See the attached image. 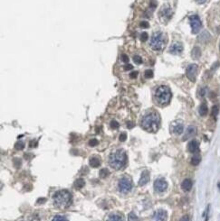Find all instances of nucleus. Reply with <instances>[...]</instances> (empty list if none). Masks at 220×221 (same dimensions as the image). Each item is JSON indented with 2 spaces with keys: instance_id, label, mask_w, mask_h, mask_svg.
Listing matches in <instances>:
<instances>
[{
  "instance_id": "f257e3e1",
  "label": "nucleus",
  "mask_w": 220,
  "mask_h": 221,
  "mask_svg": "<svg viewBox=\"0 0 220 221\" xmlns=\"http://www.w3.org/2000/svg\"><path fill=\"white\" fill-rule=\"evenodd\" d=\"M160 125V116L157 112H150L143 116L141 120V126L144 130L149 133L157 132Z\"/></svg>"
},
{
  "instance_id": "f03ea898",
  "label": "nucleus",
  "mask_w": 220,
  "mask_h": 221,
  "mask_svg": "<svg viewBox=\"0 0 220 221\" xmlns=\"http://www.w3.org/2000/svg\"><path fill=\"white\" fill-rule=\"evenodd\" d=\"M72 201H73V196L66 189L59 190L53 195V204L57 209H60V210L67 209L72 204Z\"/></svg>"
},
{
  "instance_id": "7ed1b4c3",
  "label": "nucleus",
  "mask_w": 220,
  "mask_h": 221,
  "mask_svg": "<svg viewBox=\"0 0 220 221\" xmlns=\"http://www.w3.org/2000/svg\"><path fill=\"white\" fill-rule=\"evenodd\" d=\"M127 162V154L124 151L118 150L115 153L112 154L109 158V163L111 167L114 170H120L125 166Z\"/></svg>"
},
{
  "instance_id": "20e7f679",
  "label": "nucleus",
  "mask_w": 220,
  "mask_h": 221,
  "mask_svg": "<svg viewBox=\"0 0 220 221\" xmlns=\"http://www.w3.org/2000/svg\"><path fill=\"white\" fill-rule=\"evenodd\" d=\"M171 91L167 86H159L155 91V98L158 104L161 106L168 105L171 99Z\"/></svg>"
},
{
  "instance_id": "39448f33",
  "label": "nucleus",
  "mask_w": 220,
  "mask_h": 221,
  "mask_svg": "<svg viewBox=\"0 0 220 221\" xmlns=\"http://www.w3.org/2000/svg\"><path fill=\"white\" fill-rule=\"evenodd\" d=\"M166 46V39L165 35L161 32H154L150 39V47L154 51H162Z\"/></svg>"
},
{
  "instance_id": "423d86ee",
  "label": "nucleus",
  "mask_w": 220,
  "mask_h": 221,
  "mask_svg": "<svg viewBox=\"0 0 220 221\" xmlns=\"http://www.w3.org/2000/svg\"><path fill=\"white\" fill-rule=\"evenodd\" d=\"M132 188V181L129 176H124L119 180V189L121 192H129Z\"/></svg>"
},
{
  "instance_id": "0eeeda50",
  "label": "nucleus",
  "mask_w": 220,
  "mask_h": 221,
  "mask_svg": "<svg viewBox=\"0 0 220 221\" xmlns=\"http://www.w3.org/2000/svg\"><path fill=\"white\" fill-rule=\"evenodd\" d=\"M189 23H190V26L192 29V32L193 33H198L201 27H202V23L201 20L199 18V15H193L189 16Z\"/></svg>"
},
{
  "instance_id": "6e6552de",
  "label": "nucleus",
  "mask_w": 220,
  "mask_h": 221,
  "mask_svg": "<svg viewBox=\"0 0 220 221\" xmlns=\"http://www.w3.org/2000/svg\"><path fill=\"white\" fill-rule=\"evenodd\" d=\"M172 14H173L172 10H171V8L168 6H163L161 7L160 11H159V13H158L160 20L162 22H164V23H167L171 18Z\"/></svg>"
},
{
  "instance_id": "1a4fd4ad",
  "label": "nucleus",
  "mask_w": 220,
  "mask_h": 221,
  "mask_svg": "<svg viewBox=\"0 0 220 221\" xmlns=\"http://www.w3.org/2000/svg\"><path fill=\"white\" fill-rule=\"evenodd\" d=\"M197 74H198V66L197 64H190L189 67L187 68V77L189 80L191 81H195L196 78H197Z\"/></svg>"
},
{
  "instance_id": "9d476101",
  "label": "nucleus",
  "mask_w": 220,
  "mask_h": 221,
  "mask_svg": "<svg viewBox=\"0 0 220 221\" xmlns=\"http://www.w3.org/2000/svg\"><path fill=\"white\" fill-rule=\"evenodd\" d=\"M168 188V182L163 179V178H159L155 180L154 182V189L157 192H163L165 191Z\"/></svg>"
},
{
  "instance_id": "9b49d317",
  "label": "nucleus",
  "mask_w": 220,
  "mask_h": 221,
  "mask_svg": "<svg viewBox=\"0 0 220 221\" xmlns=\"http://www.w3.org/2000/svg\"><path fill=\"white\" fill-rule=\"evenodd\" d=\"M168 219V213L166 210H158L156 212H154L152 216V221H167Z\"/></svg>"
},
{
  "instance_id": "f8f14e48",
  "label": "nucleus",
  "mask_w": 220,
  "mask_h": 221,
  "mask_svg": "<svg viewBox=\"0 0 220 221\" xmlns=\"http://www.w3.org/2000/svg\"><path fill=\"white\" fill-rule=\"evenodd\" d=\"M184 130V126L180 121L173 122L171 125V132L174 135H181Z\"/></svg>"
},
{
  "instance_id": "ddd939ff",
  "label": "nucleus",
  "mask_w": 220,
  "mask_h": 221,
  "mask_svg": "<svg viewBox=\"0 0 220 221\" xmlns=\"http://www.w3.org/2000/svg\"><path fill=\"white\" fill-rule=\"evenodd\" d=\"M183 51V45L180 42H174L170 48H169V53L174 55H178L182 53Z\"/></svg>"
},
{
  "instance_id": "4468645a",
  "label": "nucleus",
  "mask_w": 220,
  "mask_h": 221,
  "mask_svg": "<svg viewBox=\"0 0 220 221\" xmlns=\"http://www.w3.org/2000/svg\"><path fill=\"white\" fill-rule=\"evenodd\" d=\"M188 150L189 152L192 154H197L199 152V144L198 141L196 140H192L190 141L188 145Z\"/></svg>"
},
{
  "instance_id": "2eb2a0df",
  "label": "nucleus",
  "mask_w": 220,
  "mask_h": 221,
  "mask_svg": "<svg viewBox=\"0 0 220 221\" xmlns=\"http://www.w3.org/2000/svg\"><path fill=\"white\" fill-rule=\"evenodd\" d=\"M196 133H197V129H196L195 126H189V127L187 128V130H186L185 136H184V137H183V140H188V139L190 138V137L194 136L196 135Z\"/></svg>"
},
{
  "instance_id": "dca6fc26",
  "label": "nucleus",
  "mask_w": 220,
  "mask_h": 221,
  "mask_svg": "<svg viewBox=\"0 0 220 221\" xmlns=\"http://www.w3.org/2000/svg\"><path fill=\"white\" fill-rule=\"evenodd\" d=\"M149 171H144L141 173L140 179L139 180V185L143 186V185H145L149 182Z\"/></svg>"
},
{
  "instance_id": "f3484780",
  "label": "nucleus",
  "mask_w": 220,
  "mask_h": 221,
  "mask_svg": "<svg viewBox=\"0 0 220 221\" xmlns=\"http://www.w3.org/2000/svg\"><path fill=\"white\" fill-rule=\"evenodd\" d=\"M181 188L184 191H189L190 189H192V181L191 180L186 179L184 180L181 183Z\"/></svg>"
},
{
  "instance_id": "a211bd4d",
  "label": "nucleus",
  "mask_w": 220,
  "mask_h": 221,
  "mask_svg": "<svg viewBox=\"0 0 220 221\" xmlns=\"http://www.w3.org/2000/svg\"><path fill=\"white\" fill-rule=\"evenodd\" d=\"M199 115L201 116H205L208 115V112H209V107H208V105H207V103H202L201 105H200V106H199Z\"/></svg>"
},
{
  "instance_id": "6ab92c4d",
  "label": "nucleus",
  "mask_w": 220,
  "mask_h": 221,
  "mask_svg": "<svg viewBox=\"0 0 220 221\" xmlns=\"http://www.w3.org/2000/svg\"><path fill=\"white\" fill-rule=\"evenodd\" d=\"M90 165L93 167V168H97L101 165V160L98 157H92L90 159Z\"/></svg>"
},
{
  "instance_id": "aec40b11",
  "label": "nucleus",
  "mask_w": 220,
  "mask_h": 221,
  "mask_svg": "<svg viewBox=\"0 0 220 221\" xmlns=\"http://www.w3.org/2000/svg\"><path fill=\"white\" fill-rule=\"evenodd\" d=\"M85 184V181L84 179L82 178H79L74 181V188L75 189H82Z\"/></svg>"
},
{
  "instance_id": "412c9836",
  "label": "nucleus",
  "mask_w": 220,
  "mask_h": 221,
  "mask_svg": "<svg viewBox=\"0 0 220 221\" xmlns=\"http://www.w3.org/2000/svg\"><path fill=\"white\" fill-rule=\"evenodd\" d=\"M200 162H201V156L199 155V154H195L193 157L191 158V164H192V165H194V166H197V165H199Z\"/></svg>"
},
{
  "instance_id": "4be33fe9",
  "label": "nucleus",
  "mask_w": 220,
  "mask_h": 221,
  "mask_svg": "<svg viewBox=\"0 0 220 221\" xmlns=\"http://www.w3.org/2000/svg\"><path fill=\"white\" fill-rule=\"evenodd\" d=\"M191 55H192V58L193 59H199V57L201 56V51L199 49V47H194V49L192 50V53H191Z\"/></svg>"
},
{
  "instance_id": "5701e85b",
  "label": "nucleus",
  "mask_w": 220,
  "mask_h": 221,
  "mask_svg": "<svg viewBox=\"0 0 220 221\" xmlns=\"http://www.w3.org/2000/svg\"><path fill=\"white\" fill-rule=\"evenodd\" d=\"M107 221H124V219L120 215H112L108 218Z\"/></svg>"
},
{
  "instance_id": "b1692460",
  "label": "nucleus",
  "mask_w": 220,
  "mask_h": 221,
  "mask_svg": "<svg viewBox=\"0 0 220 221\" xmlns=\"http://www.w3.org/2000/svg\"><path fill=\"white\" fill-rule=\"evenodd\" d=\"M109 174H110V172H109V171H108L107 169H102V170L100 171V173H99L100 177L103 178V179H104V178H106V177H108Z\"/></svg>"
},
{
  "instance_id": "393cba45",
  "label": "nucleus",
  "mask_w": 220,
  "mask_h": 221,
  "mask_svg": "<svg viewBox=\"0 0 220 221\" xmlns=\"http://www.w3.org/2000/svg\"><path fill=\"white\" fill-rule=\"evenodd\" d=\"M128 221H140L139 218L137 217V215L133 212H131L128 216Z\"/></svg>"
},
{
  "instance_id": "a878e982",
  "label": "nucleus",
  "mask_w": 220,
  "mask_h": 221,
  "mask_svg": "<svg viewBox=\"0 0 220 221\" xmlns=\"http://www.w3.org/2000/svg\"><path fill=\"white\" fill-rule=\"evenodd\" d=\"M218 115V106L215 105L212 107V116L216 118Z\"/></svg>"
},
{
  "instance_id": "bb28decb",
  "label": "nucleus",
  "mask_w": 220,
  "mask_h": 221,
  "mask_svg": "<svg viewBox=\"0 0 220 221\" xmlns=\"http://www.w3.org/2000/svg\"><path fill=\"white\" fill-rule=\"evenodd\" d=\"M133 62H134V63H136V64H141V63H142V59H141V57L139 56V55H134V56H133Z\"/></svg>"
},
{
  "instance_id": "cd10ccee",
  "label": "nucleus",
  "mask_w": 220,
  "mask_h": 221,
  "mask_svg": "<svg viewBox=\"0 0 220 221\" xmlns=\"http://www.w3.org/2000/svg\"><path fill=\"white\" fill-rule=\"evenodd\" d=\"M15 147H16V150H23L24 149V147H25V144L23 143V142H17L16 145H15Z\"/></svg>"
},
{
  "instance_id": "c85d7f7f",
  "label": "nucleus",
  "mask_w": 220,
  "mask_h": 221,
  "mask_svg": "<svg viewBox=\"0 0 220 221\" xmlns=\"http://www.w3.org/2000/svg\"><path fill=\"white\" fill-rule=\"evenodd\" d=\"M153 77V72L151 70H147L145 72V78L146 79H151Z\"/></svg>"
},
{
  "instance_id": "c756f323",
  "label": "nucleus",
  "mask_w": 220,
  "mask_h": 221,
  "mask_svg": "<svg viewBox=\"0 0 220 221\" xmlns=\"http://www.w3.org/2000/svg\"><path fill=\"white\" fill-rule=\"evenodd\" d=\"M148 38H149V35H148V33H147L146 32H142L140 34V41L141 42H146L147 40H148Z\"/></svg>"
},
{
  "instance_id": "7c9ffc66",
  "label": "nucleus",
  "mask_w": 220,
  "mask_h": 221,
  "mask_svg": "<svg viewBox=\"0 0 220 221\" xmlns=\"http://www.w3.org/2000/svg\"><path fill=\"white\" fill-rule=\"evenodd\" d=\"M52 221H68L64 217H62V216H55L53 219Z\"/></svg>"
},
{
  "instance_id": "2f4dec72",
  "label": "nucleus",
  "mask_w": 220,
  "mask_h": 221,
  "mask_svg": "<svg viewBox=\"0 0 220 221\" xmlns=\"http://www.w3.org/2000/svg\"><path fill=\"white\" fill-rule=\"evenodd\" d=\"M119 123L117 122V121H115V120H112V123H111V126H112V128H113V129H117L118 127H119Z\"/></svg>"
},
{
  "instance_id": "473e14b6",
  "label": "nucleus",
  "mask_w": 220,
  "mask_h": 221,
  "mask_svg": "<svg viewBox=\"0 0 220 221\" xmlns=\"http://www.w3.org/2000/svg\"><path fill=\"white\" fill-rule=\"evenodd\" d=\"M97 145H98V141L96 139H92L89 141V145H91V146H95Z\"/></svg>"
},
{
  "instance_id": "72a5a7b5",
  "label": "nucleus",
  "mask_w": 220,
  "mask_h": 221,
  "mask_svg": "<svg viewBox=\"0 0 220 221\" xmlns=\"http://www.w3.org/2000/svg\"><path fill=\"white\" fill-rule=\"evenodd\" d=\"M140 27L141 28H148L149 26V23L148 22H146V21H142L140 24Z\"/></svg>"
},
{
  "instance_id": "f704fd0d",
  "label": "nucleus",
  "mask_w": 220,
  "mask_h": 221,
  "mask_svg": "<svg viewBox=\"0 0 220 221\" xmlns=\"http://www.w3.org/2000/svg\"><path fill=\"white\" fill-rule=\"evenodd\" d=\"M206 93H207V88H203V89H201L200 91H199V96H200V97H204V96L206 95Z\"/></svg>"
},
{
  "instance_id": "c9c22d12",
  "label": "nucleus",
  "mask_w": 220,
  "mask_h": 221,
  "mask_svg": "<svg viewBox=\"0 0 220 221\" xmlns=\"http://www.w3.org/2000/svg\"><path fill=\"white\" fill-rule=\"evenodd\" d=\"M126 139H127V135H126L125 133H122V134L120 136V141H121V142H124Z\"/></svg>"
},
{
  "instance_id": "e433bc0d",
  "label": "nucleus",
  "mask_w": 220,
  "mask_h": 221,
  "mask_svg": "<svg viewBox=\"0 0 220 221\" xmlns=\"http://www.w3.org/2000/svg\"><path fill=\"white\" fill-rule=\"evenodd\" d=\"M121 61H122V62H125V63H127V62L129 61V57H128L126 54H124V53H123V54H121Z\"/></svg>"
},
{
  "instance_id": "4c0bfd02",
  "label": "nucleus",
  "mask_w": 220,
  "mask_h": 221,
  "mask_svg": "<svg viewBox=\"0 0 220 221\" xmlns=\"http://www.w3.org/2000/svg\"><path fill=\"white\" fill-rule=\"evenodd\" d=\"M156 6H157V2L154 1V0H151V1H150V7H151L152 9H154V8L156 7Z\"/></svg>"
},
{
  "instance_id": "58836bf2",
  "label": "nucleus",
  "mask_w": 220,
  "mask_h": 221,
  "mask_svg": "<svg viewBox=\"0 0 220 221\" xmlns=\"http://www.w3.org/2000/svg\"><path fill=\"white\" fill-rule=\"evenodd\" d=\"M137 76H138V72H132L130 74V77H131V79H135Z\"/></svg>"
},
{
  "instance_id": "ea45409f",
  "label": "nucleus",
  "mask_w": 220,
  "mask_h": 221,
  "mask_svg": "<svg viewBox=\"0 0 220 221\" xmlns=\"http://www.w3.org/2000/svg\"><path fill=\"white\" fill-rule=\"evenodd\" d=\"M132 68H133V66H132V65H131V64L125 65V67H124V69H125L126 71H130V70H132Z\"/></svg>"
},
{
  "instance_id": "a19ab883",
  "label": "nucleus",
  "mask_w": 220,
  "mask_h": 221,
  "mask_svg": "<svg viewBox=\"0 0 220 221\" xmlns=\"http://www.w3.org/2000/svg\"><path fill=\"white\" fill-rule=\"evenodd\" d=\"M180 221H189V219L188 216H184L180 219Z\"/></svg>"
},
{
  "instance_id": "79ce46f5",
  "label": "nucleus",
  "mask_w": 220,
  "mask_h": 221,
  "mask_svg": "<svg viewBox=\"0 0 220 221\" xmlns=\"http://www.w3.org/2000/svg\"><path fill=\"white\" fill-rule=\"evenodd\" d=\"M206 1H207V0H197V2H198L199 4H204Z\"/></svg>"
},
{
  "instance_id": "37998d69",
  "label": "nucleus",
  "mask_w": 220,
  "mask_h": 221,
  "mask_svg": "<svg viewBox=\"0 0 220 221\" xmlns=\"http://www.w3.org/2000/svg\"><path fill=\"white\" fill-rule=\"evenodd\" d=\"M219 49H220V42H219Z\"/></svg>"
}]
</instances>
